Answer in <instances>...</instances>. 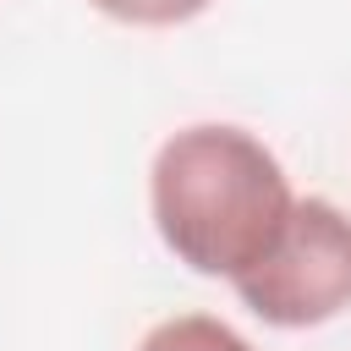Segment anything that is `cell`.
<instances>
[{
  "instance_id": "3957f363",
  "label": "cell",
  "mask_w": 351,
  "mask_h": 351,
  "mask_svg": "<svg viewBox=\"0 0 351 351\" xmlns=\"http://www.w3.org/2000/svg\"><path fill=\"white\" fill-rule=\"evenodd\" d=\"M137 351H258V346L214 313H176V318L154 324L137 340Z\"/></svg>"
},
{
  "instance_id": "7a4b0ae2",
  "label": "cell",
  "mask_w": 351,
  "mask_h": 351,
  "mask_svg": "<svg viewBox=\"0 0 351 351\" xmlns=\"http://www.w3.org/2000/svg\"><path fill=\"white\" fill-rule=\"evenodd\" d=\"M241 307L274 329H313L351 307V214L329 197H296L274 252L230 280Z\"/></svg>"
},
{
  "instance_id": "277c9868",
  "label": "cell",
  "mask_w": 351,
  "mask_h": 351,
  "mask_svg": "<svg viewBox=\"0 0 351 351\" xmlns=\"http://www.w3.org/2000/svg\"><path fill=\"white\" fill-rule=\"evenodd\" d=\"M88 5L126 27H181V22L203 16L214 0H88Z\"/></svg>"
},
{
  "instance_id": "6da1fadb",
  "label": "cell",
  "mask_w": 351,
  "mask_h": 351,
  "mask_svg": "<svg viewBox=\"0 0 351 351\" xmlns=\"http://www.w3.org/2000/svg\"><path fill=\"white\" fill-rule=\"evenodd\" d=\"M296 208L285 165L230 121H197L159 143L148 165V214L159 241L208 280L258 269Z\"/></svg>"
}]
</instances>
